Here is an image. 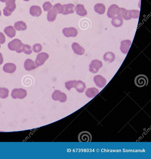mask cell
<instances>
[{
    "instance_id": "obj_1",
    "label": "cell",
    "mask_w": 151,
    "mask_h": 159,
    "mask_svg": "<svg viewBox=\"0 0 151 159\" xmlns=\"http://www.w3.org/2000/svg\"><path fill=\"white\" fill-rule=\"evenodd\" d=\"M8 46L10 50L16 51L18 53L24 52L26 48V44L22 43L21 40L15 39L8 43Z\"/></svg>"
},
{
    "instance_id": "obj_2",
    "label": "cell",
    "mask_w": 151,
    "mask_h": 159,
    "mask_svg": "<svg viewBox=\"0 0 151 159\" xmlns=\"http://www.w3.org/2000/svg\"><path fill=\"white\" fill-rule=\"evenodd\" d=\"M16 0H6V6L3 9L4 14L6 16H11L15 11L16 5L15 4Z\"/></svg>"
},
{
    "instance_id": "obj_3",
    "label": "cell",
    "mask_w": 151,
    "mask_h": 159,
    "mask_svg": "<svg viewBox=\"0 0 151 159\" xmlns=\"http://www.w3.org/2000/svg\"><path fill=\"white\" fill-rule=\"evenodd\" d=\"M11 95L14 99H23L26 96L27 92L25 89L23 88H15L12 90Z\"/></svg>"
},
{
    "instance_id": "obj_4",
    "label": "cell",
    "mask_w": 151,
    "mask_h": 159,
    "mask_svg": "<svg viewBox=\"0 0 151 159\" xmlns=\"http://www.w3.org/2000/svg\"><path fill=\"white\" fill-rule=\"evenodd\" d=\"M148 83V80L145 75L140 74L137 76L135 79V85L139 87H142L147 86Z\"/></svg>"
},
{
    "instance_id": "obj_5",
    "label": "cell",
    "mask_w": 151,
    "mask_h": 159,
    "mask_svg": "<svg viewBox=\"0 0 151 159\" xmlns=\"http://www.w3.org/2000/svg\"><path fill=\"white\" fill-rule=\"evenodd\" d=\"M103 66V63L98 59L93 60L89 65V70L94 74L97 73Z\"/></svg>"
},
{
    "instance_id": "obj_6",
    "label": "cell",
    "mask_w": 151,
    "mask_h": 159,
    "mask_svg": "<svg viewBox=\"0 0 151 159\" xmlns=\"http://www.w3.org/2000/svg\"><path fill=\"white\" fill-rule=\"evenodd\" d=\"M49 57L48 54L45 52L39 53L37 55L35 63L37 67L43 65Z\"/></svg>"
},
{
    "instance_id": "obj_7",
    "label": "cell",
    "mask_w": 151,
    "mask_h": 159,
    "mask_svg": "<svg viewBox=\"0 0 151 159\" xmlns=\"http://www.w3.org/2000/svg\"><path fill=\"white\" fill-rule=\"evenodd\" d=\"M92 139L91 134L86 131L81 132L78 136V140L79 142H90Z\"/></svg>"
},
{
    "instance_id": "obj_8",
    "label": "cell",
    "mask_w": 151,
    "mask_h": 159,
    "mask_svg": "<svg viewBox=\"0 0 151 159\" xmlns=\"http://www.w3.org/2000/svg\"><path fill=\"white\" fill-rule=\"evenodd\" d=\"M54 100L59 101L61 102H64L66 101L67 97L66 94L58 90H55L52 95Z\"/></svg>"
},
{
    "instance_id": "obj_9",
    "label": "cell",
    "mask_w": 151,
    "mask_h": 159,
    "mask_svg": "<svg viewBox=\"0 0 151 159\" xmlns=\"http://www.w3.org/2000/svg\"><path fill=\"white\" fill-rule=\"evenodd\" d=\"M64 35L67 37H76L78 34L77 30L75 27L64 28L62 31Z\"/></svg>"
},
{
    "instance_id": "obj_10",
    "label": "cell",
    "mask_w": 151,
    "mask_h": 159,
    "mask_svg": "<svg viewBox=\"0 0 151 159\" xmlns=\"http://www.w3.org/2000/svg\"><path fill=\"white\" fill-rule=\"evenodd\" d=\"M132 42L130 40H125L121 42L120 49L121 51L125 54H127Z\"/></svg>"
},
{
    "instance_id": "obj_11",
    "label": "cell",
    "mask_w": 151,
    "mask_h": 159,
    "mask_svg": "<svg viewBox=\"0 0 151 159\" xmlns=\"http://www.w3.org/2000/svg\"><path fill=\"white\" fill-rule=\"evenodd\" d=\"M94 80L96 86L99 88H103L106 84V79L101 75H96L94 77Z\"/></svg>"
},
{
    "instance_id": "obj_12",
    "label": "cell",
    "mask_w": 151,
    "mask_h": 159,
    "mask_svg": "<svg viewBox=\"0 0 151 159\" xmlns=\"http://www.w3.org/2000/svg\"><path fill=\"white\" fill-rule=\"evenodd\" d=\"M24 67L26 70L31 71L37 68L35 62L30 59H27L24 62Z\"/></svg>"
},
{
    "instance_id": "obj_13",
    "label": "cell",
    "mask_w": 151,
    "mask_h": 159,
    "mask_svg": "<svg viewBox=\"0 0 151 159\" xmlns=\"http://www.w3.org/2000/svg\"><path fill=\"white\" fill-rule=\"evenodd\" d=\"M42 13L41 8L39 6L33 5L30 8L29 13L33 17H39L41 15Z\"/></svg>"
},
{
    "instance_id": "obj_14",
    "label": "cell",
    "mask_w": 151,
    "mask_h": 159,
    "mask_svg": "<svg viewBox=\"0 0 151 159\" xmlns=\"http://www.w3.org/2000/svg\"><path fill=\"white\" fill-rule=\"evenodd\" d=\"M17 69L16 65L12 63H7L4 65L3 70L6 73H13L15 72Z\"/></svg>"
},
{
    "instance_id": "obj_15",
    "label": "cell",
    "mask_w": 151,
    "mask_h": 159,
    "mask_svg": "<svg viewBox=\"0 0 151 159\" xmlns=\"http://www.w3.org/2000/svg\"><path fill=\"white\" fill-rule=\"evenodd\" d=\"M72 47L74 52L78 55H82L85 52V50L84 48L77 43H73Z\"/></svg>"
},
{
    "instance_id": "obj_16",
    "label": "cell",
    "mask_w": 151,
    "mask_h": 159,
    "mask_svg": "<svg viewBox=\"0 0 151 159\" xmlns=\"http://www.w3.org/2000/svg\"><path fill=\"white\" fill-rule=\"evenodd\" d=\"M63 5L64 8V11L62 14L64 15L73 14L75 11V6L73 4L69 3Z\"/></svg>"
},
{
    "instance_id": "obj_17",
    "label": "cell",
    "mask_w": 151,
    "mask_h": 159,
    "mask_svg": "<svg viewBox=\"0 0 151 159\" xmlns=\"http://www.w3.org/2000/svg\"><path fill=\"white\" fill-rule=\"evenodd\" d=\"M74 87L78 92L82 93L84 92L86 88L85 83L79 80L76 81L74 84Z\"/></svg>"
},
{
    "instance_id": "obj_18",
    "label": "cell",
    "mask_w": 151,
    "mask_h": 159,
    "mask_svg": "<svg viewBox=\"0 0 151 159\" xmlns=\"http://www.w3.org/2000/svg\"><path fill=\"white\" fill-rule=\"evenodd\" d=\"M75 9L76 14L80 16L84 17L87 15L86 10L82 4H79L76 5Z\"/></svg>"
},
{
    "instance_id": "obj_19",
    "label": "cell",
    "mask_w": 151,
    "mask_h": 159,
    "mask_svg": "<svg viewBox=\"0 0 151 159\" xmlns=\"http://www.w3.org/2000/svg\"><path fill=\"white\" fill-rule=\"evenodd\" d=\"M4 32L10 38H14L16 35V30L12 26H8L5 27L4 29Z\"/></svg>"
},
{
    "instance_id": "obj_20",
    "label": "cell",
    "mask_w": 151,
    "mask_h": 159,
    "mask_svg": "<svg viewBox=\"0 0 151 159\" xmlns=\"http://www.w3.org/2000/svg\"><path fill=\"white\" fill-rule=\"evenodd\" d=\"M119 6L115 4L112 5L109 7L108 8L107 14L108 17L109 18H113L116 15V11Z\"/></svg>"
},
{
    "instance_id": "obj_21",
    "label": "cell",
    "mask_w": 151,
    "mask_h": 159,
    "mask_svg": "<svg viewBox=\"0 0 151 159\" xmlns=\"http://www.w3.org/2000/svg\"><path fill=\"white\" fill-rule=\"evenodd\" d=\"M115 55L111 52H106L103 56L104 61L108 63L113 62L115 61Z\"/></svg>"
},
{
    "instance_id": "obj_22",
    "label": "cell",
    "mask_w": 151,
    "mask_h": 159,
    "mask_svg": "<svg viewBox=\"0 0 151 159\" xmlns=\"http://www.w3.org/2000/svg\"><path fill=\"white\" fill-rule=\"evenodd\" d=\"M94 9L96 13L100 15H102L105 13L106 7L105 5L103 4L98 3L95 5Z\"/></svg>"
},
{
    "instance_id": "obj_23",
    "label": "cell",
    "mask_w": 151,
    "mask_h": 159,
    "mask_svg": "<svg viewBox=\"0 0 151 159\" xmlns=\"http://www.w3.org/2000/svg\"><path fill=\"white\" fill-rule=\"evenodd\" d=\"M14 27L18 31H23L27 29L26 24L23 21H19L15 23Z\"/></svg>"
},
{
    "instance_id": "obj_24",
    "label": "cell",
    "mask_w": 151,
    "mask_h": 159,
    "mask_svg": "<svg viewBox=\"0 0 151 159\" xmlns=\"http://www.w3.org/2000/svg\"><path fill=\"white\" fill-rule=\"evenodd\" d=\"M123 20L122 18L118 16L115 17L112 21V24L114 26L119 27L121 26L123 24Z\"/></svg>"
},
{
    "instance_id": "obj_25",
    "label": "cell",
    "mask_w": 151,
    "mask_h": 159,
    "mask_svg": "<svg viewBox=\"0 0 151 159\" xmlns=\"http://www.w3.org/2000/svg\"><path fill=\"white\" fill-rule=\"evenodd\" d=\"M57 16L56 14L53 9H51L48 11L47 15L48 21L50 22H53L55 20Z\"/></svg>"
},
{
    "instance_id": "obj_26",
    "label": "cell",
    "mask_w": 151,
    "mask_h": 159,
    "mask_svg": "<svg viewBox=\"0 0 151 159\" xmlns=\"http://www.w3.org/2000/svg\"><path fill=\"white\" fill-rule=\"evenodd\" d=\"M53 8L54 12L57 14H63L64 11L63 5L59 3L55 5Z\"/></svg>"
},
{
    "instance_id": "obj_27",
    "label": "cell",
    "mask_w": 151,
    "mask_h": 159,
    "mask_svg": "<svg viewBox=\"0 0 151 159\" xmlns=\"http://www.w3.org/2000/svg\"><path fill=\"white\" fill-rule=\"evenodd\" d=\"M98 92L97 89L93 87L88 89L86 92V94L88 97H92L96 95Z\"/></svg>"
},
{
    "instance_id": "obj_28",
    "label": "cell",
    "mask_w": 151,
    "mask_h": 159,
    "mask_svg": "<svg viewBox=\"0 0 151 159\" xmlns=\"http://www.w3.org/2000/svg\"><path fill=\"white\" fill-rule=\"evenodd\" d=\"M9 91L6 88L0 87V98L5 99L8 96Z\"/></svg>"
},
{
    "instance_id": "obj_29",
    "label": "cell",
    "mask_w": 151,
    "mask_h": 159,
    "mask_svg": "<svg viewBox=\"0 0 151 159\" xmlns=\"http://www.w3.org/2000/svg\"><path fill=\"white\" fill-rule=\"evenodd\" d=\"M53 7V5L49 2H45L43 5V8L45 12L48 11L52 9Z\"/></svg>"
},
{
    "instance_id": "obj_30",
    "label": "cell",
    "mask_w": 151,
    "mask_h": 159,
    "mask_svg": "<svg viewBox=\"0 0 151 159\" xmlns=\"http://www.w3.org/2000/svg\"><path fill=\"white\" fill-rule=\"evenodd\" d=\"M122 18L126 20H128L132 18V15L130 10H127L122 15Z\"/></svg>"
},
{
    "instance_id": "obj_31",
    "label": "cell",
    "mask_w": 151,
    "mask_h": 159,
    "mask_svg": "<svg viewBox=\"0 0 151 159\" xmlns=\"http://www.w3.org/2000/svg\"><path fill=\"white\" fill-rule=\"evenodd\" d=\"M42 47L41 45L37 43L34 45L33 46V50L34 52L38 53L42 51Z\"/></svg>"
},
{
    "instance_id": "obj_32",
    "label": "cell",
    "mask_w": 151,
    "mask_h": 159,
    "mask_svg": "<svg viewBox=\"0 0 151 159\" xmlns=\"http://www.w3.org/2000/svg\"><path fill=\"white\" fill-rule=\"evenodd\" d=\"M127 10L124 8H119L116 10V14L118 17L122 18V15Z\"/></svg>"
},
{
    "instance_id": "obj_33",
    "label": "cell",
    "mask_w": 151,
    "mask_h": 159,
    "mask_svg": "<svg viewBox=\"0 0 151 159\" xmlns=\"http://www.w3.org/2000/svg\"><path fill=\"white\" fill-rule=\"evenodd\" d=\"M76 80L70 81L65 83V87L68 91H70V89L74 87V84Z\"/></svg>"
},
{
    "instance_id": "obj_34",
    "label": "cell",
    "mask_w": 151,
    "mask_h": 159,
    "mask_svg": "<svg viewBox=\"0 0 151 159\" xmlns=\"http://www.w3.org/2000/svg\"><path fill=\"white\" fill-rule=\"evenodd\" d=\"M130 11L132 13L133 18L137 19L139 18L140 13L139 11L138 10H130Z\"/></svg>"
},
{
    "instance_id": "obj_35",
    "label": "cell",
    "mask_w": 151,
    "mask_h": 159,
    "mask_svg": "<svg viewBox=\"0 0 151 159\" xmlns=\"http://www.w3.org/2000/svg\"><path fill=\"white\" fill-rule=\"evenodd\" d=\"M26 46L25 51L24 53L26 55H31L32 53V51L31 46L27 44H26Z\"/></svg>"
},
{
    "instance_id": "obj_36",
    "label": "cell",
    "mask_w": 151,
    "mask_h": 159,
    "mask_svg": "<svg viewBox=\"0 0 151 159\" xmlns=\"http://www.w3.org/2000/svg\"><path fill=\"white\" fill-rule=\"evenodd\" d=\"M5 36L2 33L0 32V44H4L5 43Z\"/></svg>"
},
{
    "instance_id": "obj_37",
    "label": "cell",
    "mask_w": 151,
    "mask_h": 159,
    "mask_svg": "<svg viewBox=\"0 0 151 159\" xmlns=\"http://www.w3.org/2000/svg\"><path fill=\"white\" fill-rule=\"evenodd\" d=\"M4 59L2 54L0 52V65H2L3 63Z\"/></svg>"
},
{
    "instance_id": "obj_38",
    "label": "cell",
    "mask_w": 151,
    "mask_h": 159,
    "mask_svg": "<svg viewBox=\"0 0 151 159\" xmlns=\"http://www.w3.org/2000/svg\"><path fill=\"white\" fill-rule=\"evenodd\" d=\"M6 0H0V1L2 2L5 3L6 2Z\"/></svg>"
},
{
    "instance_id": "obj_39",
    "label": "cell",
    "mask_w": 151,
    "mask_h": 159,
    "mask_svg": "<svg viewBox=\"0 0 151 159\" xmlns=\"http://www.w3.org/2000/svg\"><path fill=\"white\" fill-rule=\"evenodd\" d=\"M25 2H28L30 1V0H23Z\"/></svg>"
},
{
    "instance_id": "obj_40",
    "label": "cell",
    "mask_w": 151,
    "mask_h": 159,
    "mask_svg": "<svg viewBox=\"0 0 151 159\" xmlns=\"http://www.w3.org/2000/svg\"><path fill=\"white\" fill-rule=\"evenodd\" d=\"M1 15H2L1 11H0V16H1Z\"/></svg>"
},
{
    "instance_id": "obj_41",
    "label": "cell",
    "mask_w": 151,
    "mask_h": 159,
    "mask_svg": "<svg viewBox=\"0 0 151 159\" xmlns=\"http://www.w3.org/2000/svg\"><path fill=\"white\" fill-rule=\"evenodd\" d=\"M1 48V45H0V48Z\"/></svg>"
}]
</instances>
